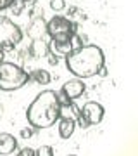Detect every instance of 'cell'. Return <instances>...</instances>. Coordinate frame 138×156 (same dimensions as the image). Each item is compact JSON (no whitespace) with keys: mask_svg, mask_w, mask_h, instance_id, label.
Here are the masks:
<instances>
[{"mask_svg":"<svg viewBox=\"0 0 138 156\" xmlns=\"http://www.w3.org/2000/svg\"><path fill=\"white\" fill-rule=\"evenodd\" d=\"M64 61L67 69L81 80L99 75V71L105 66L104 50L99 45H81L79 49L67 54Z\"/></svg>","mask_w":138,"mask_h":156,"instance_id":"1","label":"cell"},{"mask_svg":"<svg viewBox=\"0 0 138 156\" xmlns=\"http://www.w3.org/2000/svg\"><path fill=\"white\" fill-rule=\"evenodd\" d=\"M28 123L33 128H49L61 118V104L55 90H43L33 99L26 111Z\"/></svg>","mask_w":138,"mask_h":156,"instance_id":"2","label":"cell"},{"mask_svg":"<svg viewBox=\"0 0 138 156\" xmlns=\"http://www.w3.org/2000/svg\"><path fill=\"white\" fill-rule=\"evenodd\" d=\"M28 71L14 62H0V90L12 92L28 83Z\"/></svg>","mask_w":138,"mask_h":156,"instance_id":"3","label":"cell"},{"mask_svg":"<svg viewBox=\"0 0 138 156\" xmlns=\"http://www.w3.org/2000/svg\"><path fill=\"white\" fill-rule=\"evenodd\" d=\"M76 31V26L66 16H54L47 23V35L52 42H69Z\"/></svg>","mask_w":138,"mask_h":156,"instance_id":"4","label":"cell"},{"mask_svg":"<svg viewBox=\"0 0 138 156\" xmlns=\"http://www.w3.org/2000/svg\"><path fill=\"white\" fill-rule=\"evenodd\" d=\"M22 40V31L14 21H11L9 17L0 16V49L7 52V50L14 49V45H17Z\"/></svg>","mask_w":138,"mask_h":156,"instance_id":"5","label":"cell"},{"mask_svg":"<svg viewBox=\"0 0 138 156\" xmlns=\"http://www.w3.org/2000/svg\"><path fill=\"white\" fill-rule=\"evenodd\" d=\"M79 115H81V116L88 122L90 127H92V125H99V123L104 120L105 109L100 102H97V101H88V102H85L83 108L79 109Z\"/></svg>","mask_w":138,"mask_h":156,"instance_id":"6","label":"cell"},{"mask_svg":"<svg viewBox=\"0 0 138 156\" xmlns=\"http://www.w3.org/2000/svg\"><path fill=\"white\" fill-rule=\"evenodd\" d=\"M85 90H86V85L83 82L81 78H71V80H67L66 83L61 87V94H64L69 101H76L78 97H81L85 94Z\"/></svg>","mask_w":138,"mask_h":156,"instance_id":"7","label":"cell"},{"mask_svg":"<svg viewBox=\"0 0 138 156\" xmlns=\"http://www.w3.org/2000/svg\"><path fill=\"white\" fill-rule=\"evenodd\" d=\"M17 149V139L14 135L2 132L0 134V156H9Z\"/></svg>","mask_w":138,"mask_h":156,"instance_id":"8","label":"cell"},{"mask_svg":"<svg viewBox=\"0 0 138 156\" xmlns=\"http://www.w3.org/2000/svg\"><path fill=\"white\" fill-rule=\"evenodd\" d=\"M47 33V23L43 21V17H35L33 21L29 23V28H28V35L29 38L33 40H42Z\"/></svg>","mask_w":138,"mask_h":156,"instance_id":"9","label":"cell"},{"mask_svg":"<svg viewBox=\"0 0 138 156\" xmlns=\"http://www.w3.org/2000/svg\"><path fill=\"white\" fill-rule=\"evenodd\" d=\"M57 128H59L61 139H69L76 130V122L71 120V118H59L57 120Z\"/></svg>","mask_w":138,"mask_h":156,"instance_id":"10","label":"cell"},{"mask_svg":"<svg viewBox=\"0 0 138 156\" xmlns=\"http://www.w3.org/2000/svg\"><path fill=\"white\" fill-rule=\"evenodd\" d=\"M28 80H31L33 83H38V85H49L52 82V76H50V73L47 69H33L31 73H28Z\"/></svg>","mask_w":138,"mask_h":156,"instance_id":"11","label":"cell"},{"mask_svg":"<svg viewBox=\"0 0 138 156\" xmlns=\"http://www.w3.org/2000/svg\"><path fill=\"white\" fill-rule=\"evenodd\" d=\"M29 52H31V56L33 57H42V56H47L50 50H49V44L42 40H33V44L29 47Z\"/></svg>","mask_w":138,"mask_h":156,"instance_id":"12","label":"cell"},{"mask_svg":"<svg viewBox=\"0 0 138 156\" xmlns=\"http://www.w3.org/2000/svg\"><path fill=\"white\" fill-rule=\"evenodd\" d=\"M35 156H54V147L52 146H40L38 149L35 151Z\"/></svg>","mask_w":138,"mask_h":156,"instance_id":"13","label":"cell"},{"mask_svg":"<svg viewBox=\"0 0 138 156\" xmlns=\"http://www.w3.org/2000/svg\"><path fill=\"white\" fill-rule=\"evenodd\" d=\"M50 9L54 12H61L66 9V2L64 0H50Z\"/></svg>","mask_w":138,"mask_h":156,"instance_id":"14","label":"cell"},{"mask_svg":"<svg viewBox=\"0 0 138 156\" xmlns=\"http://www.w3.org/2000/svg\"><path fill=\"white\" fill-rule=\"evenodd\" d=\"M35 134V130L33 127H26V128H22L21 132H19V135H21V139H31Z\"/></svg>","mask_w":138,"mask_h":156,"instance_id":"15","label":"cell"},{"mask_svg":"<svg viewBox=\"0 0 138 156\" xmlns=\"http://www.w3.org/2000/svg\"><path fill=\"white\" fill-rule=\"evenodd\" d=\"M16 2L17 0H0V12L5 11V9H9V7H14Z\"/></svg>","mask_w":138,"mask_h":156,"instance_id":"16","label":"cell"},{"mask_svg":"<svg viewBox=\"0 0 138 156\" xmlns=\"http://www.w3.org/2000/svg\"><path fill=\"white\" fill-rule=\"evenodd\" d=\"M17 156H35V149H31V147H22L17 153Z\"/></svg>","mask_w":138,"mask_h":156,"instance_id":"17","label":"cell"},{"mask_svg":"<svg viewBox=\"0 0 138 156\" xmlns=\"http://www.w3.org/2000/svg\"><path fill=\"white\" fill-rule=\"evenodd\" d=\"M47 56H49V62H50V64H57V62H59V57H57V56H54L52 52H49Z\"/></svg>","mask_w":138,"mask_h":156,"instance_id":"18","label":"cell"},{"mask_svg":"<svg viewBox=\"0 0 138 156\" xmlns=\"http://www.w3.org/2000/svg\"><path fill=\"white\" fill-rule=\"evenodd\" d=\"M0 62H4V50L0 49Z\"/></svg>","mask_w":138,"mask_h":156,"instance_id":"19","label":"cell"},{"mask_svg":"<svg viewBox=\"0 0 138 156\" xmlns=\"http://www.w3.org/2000/svg\"><path fill=\"white\" fill-rule=\"evenodd\" d=\"M22 2H36V0H22Z\"/></svg>","mask_w":138,"mask_h":156,"instance_id":"20","label":"cell"},{"mask_svg":"<svg viewBox=\"0 0 138 156\" xmlns=\"http://www.w3.org/2000/svg\"><path fill=\"white\" fill-rule=\"evenodd\" d=\"M67 156H76V154H67Z\"/></svg>","mask_w":138,"mask_h":156,"instance_id":"21","label":"cell"}]
</instances>
